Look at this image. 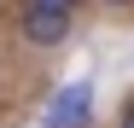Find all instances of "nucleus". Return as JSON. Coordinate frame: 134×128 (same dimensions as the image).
Here are the masks:
<instances>
[{
  "instance_id": "obj_1",
  "label": "nucleus",
  "mask_w": 134,
  "mask_h": 128,
  "mask_svg": "<svg viewBox=\"0 0 134 128\" xmlns=\"http://www.w3.org/2000/svg\"><path fill=\"white\" fill-rule=\"evenodd\" d=\"M93 122V82L76 76V82H64V88L41 105V128H87Z\"/></svg>"
},
{
  "instance_id": "obj_2",
  "label": "nucleus",
  "mask_w": 134,
  "mask_h": 128,
  "mask_svg": "<svg viewBox=\"0 0 134 128\" xmlns=\"http://www.w3.org/2000/svg\"><path fill=\"white\" fill-rule=\"evenodd\" d=\"M18 35H24L29 47H64V41H70V18H58V12H29V6H24Z\"/></svg>"
},
{
  "instance_id": "obj_3",
  "label": "nucleus",
  "mask_w": 134,
  "mask_h": 128,
  "mask_svg": "<svg viewBox=\"0 0 134 128\" xmlns=\"http://www.w3.org/2000/svg\"><path fill=\"white\" fill-rule=\"evenodd\" d=\"M29 12H58V18H70L76 12V0H24Z\"/></svg>"
},
{
  "instance_id": "obj_4",
  "label": "nucleus",
  "mask_w": 134,
  "mask_h": 128,
  "mask_svg": "<svg viewBox=\"0 0 134 128\" xmlns=\"http://www.w3.org/2000/svg\"><path fill=\"white\" fill-rule=\"evenodd\" d=\"M122 128H134V105H128V111H122Z\"/></svg>"
},
{
  "instance_id": "obj_5",
  "label": "nucleus",
  "mask_w": 134,
  "mask_h": 128,
  "mask_svg": "<svg viewBox=\"0 0 134 128\" xmlns=\"http://www.w3.org/2000/svg\"><path fill=\"white\" fill-rule=\"evenodd\" d=\"M105 6H134V0H105Z\"/></svg>"
}]
</instances>
